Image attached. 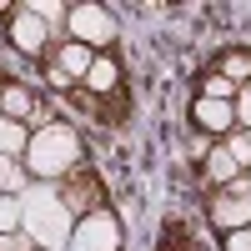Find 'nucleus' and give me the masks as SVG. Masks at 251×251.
<instances>
[{
	"label": "nucleus",
	"mask_w": 251,
	"mask_h": 251,
	"mask_svg": "<svg viewBox=\"0 0 251 251\" xmlns=\"http://www.w3.org/2000/svg\"><path fill=\"white\" fill-rule=\"evenodd\" d=\"M221 146L231 151V161L241 166V171H251V146H246V131H231V136H226Z\"/></svg>",
	"instance_id": "nucleus-17"
},
{
	"label": "nucleus",
	"mask_w": 251,
	"mask_h": 251,
	"mask_svg": "<svg viewBox=\"0 0 251 251\" xmlns=\"http://www.w3.org/2000/svg\"><path fill=\"white\" fill-rule=\"evenodd\" d=\"M0 116H10V121H35V131L50 121V106L46 100H35L30 86H20V80H5L0 86Z\"/></svg>",
	"instance_id": "nucleus-8"
},
{
	"label": "nucleus",
	"mask_w": 251,
	"mask_h": 251,
	"mask_svg": "<svg viewBox=\"0 0 251 251\" xmlns=\"http://www.w3.org/2000/svg\"><path fill=\"white\" fill-rule=\"evenodd\" d=\"M80 156H86V146H80L75 126H66V121H46L40 131H30V146H25V171H30L35 181L60 186L71 171H80Z\"/></svg>",
	"instance_id": "nucleus-1"
},
{
	"label": "nucleus",
	"mask_w": 251,
	"mask_h": 251,
	"mask_svg": "<svg viewBox=\"0 0 251 251\" xmlns=\"http://www.w3.org/2000/svg\"><path fill=\"white\" fill-rule=\"evenodd\" d=\"M50 60L75 80V86H80V80L91 75V66H96V50H86V46H75V40H66V46H55V50H50Z\"/></svg>",
	"instance_id": "nucleus-11"
},
{
	"label": "nucleus",
	"mask_w": 251,
	"mask_h": 251,
	"mask_svg": "<svg viewBox=\"0 0 251 251\" xmlns=\"http://www.w3.org/2000/svg\"><path fill=\"white\" fill-rule=\"evenodd\" d=\"M191 121H196V131L221 136V141L236 131V111H231V100H206V96H196V100H191Z\"/></svg>",
	"instance_id": "nucleus-9"
},
{
	"label": "nucleus",
	"mask_w": 251,
	"mask_h": 251,
	"mask_svg": "<svg viewBox=\"0 0 251 251\" xmlns=\"http://www.w3.org/2000/svg\"><path fill=\"white\" fill-rule=\"evenodd\" d=\"M10 46L25 50V55H35L40 66H46V60H50V25L30 5H15V15H10Z\"/></svg>",
	"instance_id": "nucleus-5"
},
{
	"label": "nucleus",
	"mask_w": 251,
	"mask_h": 251,
	"mask_svg": "<svg viewBox=\"0 0 251 251\" xmlns=\"http://www.w3.org/2000/svg\"><path fill=\"white\" fill-rule=\"evenodd\" d=\"M66 30H71L75 46H86V50H96V55H100V50H111V46H116V35H121L116 15H111L106 5H71Z\"/></svg>",
	"instance_id": "nucleus-3"
},
{
	"label": "nucleus",
	"mask_w": 251,
	"mask_h": 251,
	"mask_svg": "<svg viewBox=\"0 0 251 251\" xmlns=\"http://www.w3.org/2000/svg\"><path fill=\"white\" fill-rule=\"evenodd\" d=\"M20 191H25V171L10 156H0V196H20Z\"/></svg>",
	"instance_id": "nucleus-16"
},
{
	"label": "nucleus",
	"mask_w": 251,
	"mask_h": 251,
	"mask_svg": "<svg viewBox=\"0 0 251 251\" xmlns=\"http://www.w3.org/2000/svg\"><path fill=\"white\" fill-rule=\"evenodd\" d=\"M206 151H211V141H206V136H191V156L206 161Z\"/></svg>",
	"instance_id": "nucleus-22"
},
{
	"label": "nucleus",
	"mask_w": 251,
	"mask_h": 251,
	"mask_svg": "<svg viewBox=\"0 0 251 251\" xmlns=\"http://www.w3.org/2000/svg\"><path fill=\"white\" fill-rule=\"evenodd\" d=\"M206 221H211L221 236L251 226V196H236L231 186H226V191H211V201H206Z\"/></svg>",
	"instance_id": "nucleus-7"
},
{
	"label": "nucleus",
	"mask_w": 251,
	"mask_h": 251,
	"mask_svg": "<svg viewBox=\"0 0 251 251\" xmlns=\"http://www.w3.org/2000/svg\"><path fill=\"white\" fill-rule=\"evenodd\" d=\"M246 176H251V171H246Z\"/></svg>",
	"instance_id": "nucleus-24"
},
{
	"label": "nucleus",
	"mask_w": 251,
	"mask_h": 251,
	"mask_svg": "<svg viewBox=\"0 0 251 251\" xmlns=\"http://www.w3.org/2000/svg\"><path fill=\"white\" fill-rule=\"evenodd\" d=\"M211 71H216V75H226L231 86H246V80H251V50H241V46L221 50V55L211 60Z\"/></svg>",
	"instance_id": "nucleus-12"
},
{
	"label": "nucleus",
	"mask_w": 251,
	"mask_h": 251,
	"mask_svg": "<svg viewBox=\"0 0 251 251\" xmlns=\"http://www.w3.org/2000/svg\"><path fill=\"white\" fill-rule=\"evenodd\" d=\"M221 251H251V226H241V231H226V236H221Z\"/></svg>",
	"instance_id": "nucleus-19"
},
{
	"label": "nucleus",
	"mask_w": 251,
	"mask_h": 251,
	"mask_svg": "<svg viewBox=\"0 0 251 251\" xmlns=\"http://www.w3.org/2000/svg\"><path fill=\"white\" fill-rule=\"evenodd\" d=\"M71 251H121V221H116L111 206L75 221V231H71Z\"/></svg>",
	"instance_id": "nucleus-4"
},
{
	"label": "nucleus",
	"mask_w": 251,
	"mask_h": 251,
	"mask_svg": "<svg viewBox=\"0 0 251 251\" xmlns=\"http://www.w3.org/2000/svg\"><path fill=\"white\" fill-rule=\"evenodd\" d=\"M201 171H206V181H211V191H226V186H231L236 176H246L241 166L231 161V151H226V146H211V151H206Z\"/></svg>",
	"instance_id": "nucleus-10"
},
{
	"label": "nucleus",
	"mask_w": 251,
	"mask_h": 251,
	"mask_svg": "<svg viewBox=\"0 0 251 251\" xmlns=\"http://www.w3.org/2000/svg\"><path fill=\"white\" fill-rule=\"evenodd\" d=\"M236 91H241V86H231V80L216 75V71L201 75V96H206V100H236Z\"/></svg>",
	"instance_id": "nucleus-15"
},
{
	"label": "nucleus",
	"mask_w": 251,
	"mask_h": 251,
	"mask_svg": "<svg viewBox=\"0 0 251 251\" xmlns=\"http://www.w3.org/2000/svg\"><path fill=\"white\" fill-rule=\"evenodd\" d=\"M20 201H25V236H30L40 251H66V246H71L75 216H71V206L60 201V186L35 181V186L20 191Z\"/></svg>",
	"instance_id": "nucleus-2"
},
{
	"label": "nucleus",
	"mask_w": 251,
	"mask_h": 251,
	"mask_svg": "<svg viewBox=\"0 0 251 251\" xmlns=\"http://www.w3.org/2000/svg\"><path fill=\"white\" fill-rule=\"evenodd\" d=\"M25 231V201L20 196H0V236Z\"/></svg>",
	"instance_id": "nucleus-14"
},
{
	"label": "nucleus",
	"mask_w": 251,
	"mask_h": 251,
	"mask_svg": "<svg viewBox=\"0 0 251 251\" xmlns=\"http://www.w3.org/2000/svg\"><path fill=\"white\" fill-rule=\"evenodd\" d=\"M40 71H46V80H50V86H55V91H75V80H71L66 71H60V66H55V60H46V66H40Z\"/></svg>",
	"instance_id": "nucleus-20"
},
{
	"label": "nucleus",
	"mask_w": 251,
	"mask_h": 251,
	"mask_svg": "<svg viewBox=\"0 0 251 251\" xmlns=\"http://www.w3.org/2000/svg\"><path fill=\"white\" fill-rule=\"evenodd\" d=\"M0 251H40L25 231H10V236H0Z\"/></svg>",
	"instance_id": "nucleus-21"
},
{
	"label": "nucleus",
	"mask_w": 251,
	"mask_h": 251,
	"mask_svg": "<svg viewBox=\"0 0 251 251\" xmlns=\"http://www.w3.org/2000/svg\"><path fill=\"white\" fill-rule=\"evenodd\" d=\"M25 146H30V126L25 121H10V116H0V156H25Z\"/></svg>",
	"instance_id": "nucleus-13"
},
{
	"label": "nucleus",
	"mask_w": 251,
	"mask_h": 251,
	"mask_svg": "<svg viewBox=\"0 0 251 251\" xmlns=\"http://www.w3.org/2000/svg\"><path fill=\"white\" fill-rule=\"evenodd\" d=\"M231 111H236V131H251V80L236 91V100H231Z\"/></svg>",
	"instance_id": "nucleus-18"
},
{
	"label": "nucleus",
	"mask_w": 251,
	"mask_h": 251,
	"mask_svg": "<svg viewBox=\"0 0 251 251\" xmlns=\"http://www.w3.org/2000/svg\"><path fill=\"white\" fill-rule=\"evenodd\" d=\"M60 201L71 206V216H91V211H106V191H100L96 171H71L66 181H60Z\"/></svg>",
	"instance_id": "nucleus-6"
},
{
	"label": "nucleus",
	"mask_w": 251,
	"mask_h": 251,
	"mask_svg": "<svg viewBox=\"0 0 251 251\" xmlns=\"http://www.w3.org/2000/svg\"><path fill=\"white\" fill-rule=\"evenodd\" d=\"M246 146H251V131H246Z\"/></svg>",
	"instance_id": "nucleus-23"
}]
</instances>
